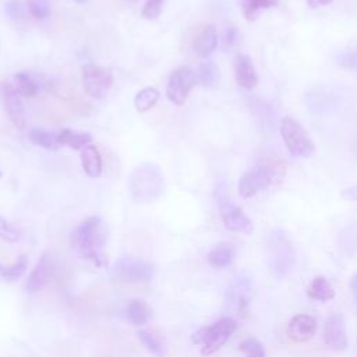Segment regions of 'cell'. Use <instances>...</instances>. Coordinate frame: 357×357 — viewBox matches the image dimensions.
I'll use <instances>...</instances> for the list:
<instances>
[{
	"label": "cell",
	"mask_w": 357,
	"mask_h": 357,
	"mask_svg": "<svg viewBox=\"0 0 357 357\" xmlns=\"http://www.w3.org/2000/svg\"><path fill=\"white\" fill-rule=\"evenodd\" d=\"M70 244L78 257L91 261L98 268L103 266L106 231L102 219L99 216H89L81 222L71 231Z\"/></svg>",
	"instance_id": "6da1fadb"
},
{
	"label": "cell",
	"mask_w": 357,
	"mask_h": 357,
	"mask_svg": "<svg viewBox=\"0 0 357 357\" xmlns=\"http://www.w3.org/2000/svg\"><path fill=\"white\" fill-rule=\"evenodd\" d=\"M165 190V178L160 167L153 162H144L132 169L128 177V192L137 204L156 201Z\"/></svg>",
	"instance_id": "7a4b0ae2"
},
{
	"label": "cell",
	"mask_w": 357,
	"mask_h": 357,
	"mask_svg": "<svg viewBox=\"0 0 357 357\" xmlns=\"http://www.w3.org/2000/svg\"><path fill=\"white\" fill-rule=\"evenodd\" d=\"M284 172L280 162L258 163L241 174L238 180V194L244 198H250L268 188L275 180L280 178Z\"/></svg>",
	"instance_id": "3957f363"
},
{
	"label": "cell",
	"mask_w": 357,
	"mask_h": 357,
	"mask_svg": "<svg viewBox=\"0 0 357 357\" xmlns=\"http://www.w3.org/2000/svg\"><path fill=\"white\" fill-rule=\"evenodd\" d=\"M236 329V321L231 317H225L209 326L199 328L192 333L191 342L201 346L202 356H211L229 340Z\"/></svg>",
	"instance_id": "277c9868"
},
{
	"label": "cell",
	"mask_w": 357,
	"mask_h": 357,
	"mask_svg": "<svg viewBox=\"0 0 357 357\" xmlns=\"http://www.w3.org/2000/svg\"><path fill=\"white\" fill-rule=\"evenodd\" d=\"M268 264L276 276L282 278L294 265V250L282 230H273L268 238Z\"/></svg>",
	"instance_id": "5b68a950"
},
{
	"label": "cell",
	"mask_w": 357,
	"mask_h": 357,
	"mask_svg": "<svg viewBox=\"0 0 357 357\" xmlns=\"http://www.w3.org/2000/svg\"><path fill=\"white\" fill-rule=\"evenodd\" d=\"M279 131L287 151L294 158H308L312 155L315 145L310 138L308 132L296 119L290 116L283 117L280 120Z\"/></svg>",
	"instance_id": "8992f818"
},
{
	"label": "cell",
	"mask_w": 357,
	"mask_h": 357,
	"mask_svg": "<svg viewBox=\"0 0 357 357\" xmlns=\"http://www.w3.org/2000/svg\"><path fill=\"white\" fill-rule=\"evenodd\" d=\"M113 73L109 67L88 63L82 67V84L85 92L93 99H103L113 86Z\"/></svg>",
	"instance_id": "52a82bcc"
},
{
	"label": "cell",
	"mask_w": 357,
	"mask_h": 357,
	"mask_svg": "<svg viewBox=\"0 0 357 357\" xmlns=\"http://www.w3.org/2000/svg\"><path fill=\"white\" fill-rule=\"evenodd\" d=\"M197 82H198V75L192 68L180 67L174 70L170 74L166 84L167 99L177 106L184 105L191 89L195 86Z\"/></svg>",
	"instance_id": "ba28073f"
},
{
	"label": "cell",
	"mask_w": 357,
	"mask_h": 357,
	"mask_svg": "<svg viewBox=\"0 0 357 357\" xmlns=\"http://www.w3.org/2000/svg\"><path fill=\"white\" fill-rule=\"evenodd\" d=\"M114 273L124 280L146 282L153 276V265L142 259L124 257L116 262Z\"/></svg>",
	"instance_id": "9c48e42d"
},
{
	"label": "cell",
	"mask_w": 357,
	"mask_h": 357,
	"mask_svg": "<svg viewBox=\"0 0 357 357\" xmlns=\"http://www.w3.org/2000/svg\"><path fill=\"white\" fill-rule=\"evenodd\" d=\"M219 212L223 220V225L227 230L236 233H251L252 231V222L250 218L243 212L240 206L227 201L219 199Z\"/></svg>",
	"instance_id": "30bf717a"
},
{
	"label": "cell",
	"mask_w": 357,
	"mask_h": 357,
	"mask_svg": "<svg viewBox=\"0 0 357 357\" xmlns=\"http://www.w3.org/2000/svg\"><path fill=\"white\" fill-rule=\"evenodd\" d=\"M0 99L3 107L11 120V123L17 128L25 127V117H24V105L21 100V95L15 89V86L10 82L0 84Z\"/></svg>",
	"instance_id": "8fae6325"
},
{
	"label": "cell",
	"mask_w": 357,
	"mask_h": 357,
	"mask_svg": "<svg viewBox=\"0 0 357 357\" xmlns=\"http://www.w3.org/2000/svg\"><path fill=\"white\" fill-rule=\"evenodd\" d=\"M324 340L335 351H343L347 347V335L344 331V318L340 312L332 314L324 328Z\"/></svg>",
	"instance_id": "7c38bea8"
},
{
	"label": "cell",
	"mask_w": 357,
	"mask_h": 357,
	"mask_svg": "<svg viewBox=\"0 0 357 357\" xmlns=\"http://www.w3.org/2000/svg\"><path fill=\"white\" fill-rule=\"evenodd\" d=\"M315 332H317V321L307 314H296L287 324L289 337L298 343L311 340Z\"/></svg>",
	"instance_id": "4fadbf2b"
},
{
	"label": "cell",
	"mask_w": 357,
	"mask_h": 357,
	"mask_svg": "<svg viewBox=\"0 0 357 357\" xmlns=\"http://www.w3.org/2000/svg\"><path fill=\"white\" fill-rule=\"evenodd\" d=\"M234 77L236 82L245 91H251L255 88L258 82L257 71L251 59L247 54H237L234 60Z\"/></svg>",
	"instance_id": "5bb4252c"
},
{
	"label": "cell",
	"mask_w": 357,
	"mask_h": 357,
	"mask_svg": "<svg viewBox=\"0 0 357 357\" xmlns=\"http://www.w3.org/2000/svg\"><path fill=\"white\" fill-rule=\"evenodd\" d=\"M218 46V31L215 25H205L194 39V52L199 57H209Z\"/></svg>",
	"instance_id": "9a60e30c"
},
{
	"label": "cell",
	"mask_w": 357,
	"mask_h": 357,
	"mask_svg": "<svg viewBox=\"0 0 357 357\" xmlns=\"http://www.w3.org/2000/svg\"><path fill=\"white\" fill-rule=\"evenodd\" d=\"M49 272H50V258L47 254H43L36 262L32 272L29 273L25 283V289L32 293L40 290L49 279Z\"/></svg>",
	"instance_id": "2e32d148"
},
{
	"label": "cell",
	"mask_w": 357,
	"mask_h": 357,
	"mask_svg": "<svg viewBox=\"0 0 357 357\" xmlns=\"http://www.w3.org/2000/svg\"><path fill=\"white\" fill-rule=\"evenodd\" d=\"M250 109L257 119V123L259 124L261 130L264 131H273L275 127V114L269 103L261 100V99H251Z\"/></svg>",
	"instance_id": "e0dca14e"
},
{
	"label": "cell",
	"mask_w": 357,
	"mask_h": 357,
	"mask_svg": "<svg viewBox=\"0 0 357 357\" xmlns=\"http://www.w3.org/2000/svg\"><path fill=\"white\" fill-rule=\"evenodd\" d=\"M81 165L86 176L99 177L102 173V158L95 145H86L81 149Z\"/></svg>",
	"instance_id": "ac0fdd59"
},
{
	"label": "cell",
	"mask_w": 357,
	"mask_h": 357,
	"mask_svg": "<svg viewBox=\"0 0 357 357\" xmlns=\"http://www.w3.org/2000/svg\"><path fill=\"white\" fill-rule=\"evenodd\" d=\"M236 257V248L230 243L216 244L208 254V262L213 268H226L229 266Z\"/></svg>",
	"instance_id": "d6986e66"
},
{
	"label": "cell",
	"mask_w": 357,
	"mask_h": 357,
	"mask_svg": "<svg viewBox=\"0 0 357 357\" xmlns=\"http://www.w3.org/2000/svg\"><path fill=\"white\" fill-rule=\"evenodd\" d=\"M57 141H59L60 146H68L74 151H81L82 148H85L86 145L91 144L92 137L88 132L63 128L61 131L57 132Z\"/></svg>",
	"instance_id": "ffe728a7"
},
{
	"label": "cell",
	"mask_w": 357,
	"mask_h": 357,
	"mask_svg": "<svg viewBox=\"0 0 357 357\" xmlns=\"http://www.w3.org/2000/svg\"><path fill=\"white\" fill-rule=\"evenodd\" d=\"M251 298V283L247 278H237L231 289V303L238 314H243L247 310V305Z\"/></svg>",
	"instance_id": "44dd1931"
},
{
	"label": "cell",
	"mask_w": 357,
	"mask_h": 357,
	"mask_svg": "<svg viewBox=\"0 0 357 357\" xmlns=\"http://www.w3.org/2000/svg\"><path fill=\"white\" fill-rule=\"evenodd\" d=\"M307 296L317 301H328L335 297V290L324 276H315L307 287Z\"/></svg>",
	"instance_id": "7402d4cb"
},
{
	"label": "cell",
	"mask_w": 357,
	"mask_h": 357,
	"mask_svg": "<svg viewBox=\"0 0 357 357\" xmlns=\"http://www.w3.org/2000/svg\"><path fill=\"white\" fill-rule=\"evenodd\" d=\"M29 141L33 145H38L49 151H57L60 148L57 141V134L45 128H32L29 131Z\"/></svg>",
	"instance_id": "603a6c76"
},
{
	"label": "cell",
	"mask_w": 357,
	"mask_h": 357,
	"mask_svg": "<svg viewBox=\"0 0 357 357\" xmlns=\"http://www.w3.org/2000/svg\"><path fill=\"white\" fill-rule=\"evenodd\" d=\"M127 318L135 326L144 325L151 318V310L145 301L131 300L127 307Z\"/></svg>",
	"instance_id": "cb8c5ba5"
},
{
	"label": "cell",
	"mask_w": 357,
	"mask_h": 357,
	"mask_svg": "<svg viewBox=\"0 0 357 357\" xmlns=\"http://www.w3.org/2000/svg\"><path fill=\"white\" fill-rule=\"evenodd\" d=\"M158 100H159V91L153 86H146L135 95L134 106H135L137 112L145 113L149 109H152Z\"/></svg>",
	"instance_id": "d4e9b609"
},
{
	"label": "cell",
	"mask_w": 357,
	"mask_h": 357,
	"mask_svg": "<svg viewBox=\"0 0 357 357\" xmlns=\"http://www.w3.org/2000/svg\"><path fill=\"white\" fill-rule=\"evenodd\" d=\"M26 268H28V258L25 255H20L17 261L11 265L0 264V278L6 282H15L25 273Z\"/></svg>",
	"instance_id": "484cf974"
},
{
	"label": "cell",
	"mask_w": 357,
	"mask_h": 357,
	"mask_svg": "<svg viewBox=\"0 0 357 357\" xmlns=\"http://www.w3.org/2000/svg\"><path fill=\"white\" fill-rule=\"evenodd\" d=\"M14 81H15L14 86H15V89L18 91V93L21 96L33 98L38 93V91H39V86H38L36 81L26 71L17 73L14 75Z\"/></svg>",
	"instance_id": "4316f807"
},
{
	"label": "cell",
	"mask_w": 357,
	"mask_h": 357,
	"mask_svg": "<svg viewBox=\"0 0 357 357\" xmlns=\"http://www.w3.org/2000/svg\"><path fill=\"white\" fill-rule=\"evenodd\" d=\"M137 335H138V339L142 342V344L146 347V350L149 353H152L156 357H165L166 346L159 336H156L155 333H152L149 331H138Z\"/></svg>",
	"instance_id": "83f0119b"
},
{
	"label": "cell",
	"mask_w": 357,
	"mask_h": 357,
	"mask_svg": "<svg viewBox=\"0 0 357 357\" xmlns=\"http://www.w3.org/2000/svg\"><path fill=\"white\" fill-rule=\"evenodd\" d=\"M278 3L279 0H240L243 15L247 20H254L259 10L275 7Z\"/></svg>",
	"instance_id": "f1b7e54d"
},
{
	"label": "cell",
	"mask_w": 357,
	"mask_h": 357,
	"mask_svg": "<svg viewBox=\"0 0 357 357\" xmlns=\"http://www.w3.org/2000/svg\"><path fill=\"white\" fill-rule=\"evenodd\" d=\"M197 75L198 82H201L204 86H213L219 79V68L212 60H206L199 66Z\"/></svg>",
	"instance_id": "f546056e"
},
{
	"label": "cell",
	"mask_w": 357,
	"mask_h": 357,
	"mask_svg": "<svg viewBox=\"0 0 357 357\" xmlns=\"http://www.w3.org/2000/svg\"><path fill=\"white\" fill-rule=\"evenodd\" d=\"M335 63L349 71H357V49H344L339 50L335 57Z\"/></svg>",
	"instance_id": "4dcf8cb0"
},
{
	"label": "cell",
	"mask_w": 357,
	"mask_h": 357,
	"mask_svg": "<svg viewBox=\"0 0 357 357\" xmlns=\"http://www.w3.org/2000/svg\"><path fill=\"white\" fill-rule=\"evenodd\" d=\"M240 351L245 354V357H265V350L264 346L259 340L255 337H247L244 339L240 346Z\"/></svg>",
	"instance_id": "1f68e13d"
},
{
	"label": "cell",
	"mask_w": 357,
	"mask_h": 357,
	"mask_svg": "<svg viewBox=\"0 0 357 357\" xmlns=\"http://www.w3.org/2000/svg\"><path fill=\"white\" fill-rule=\"evenodd\" d=\"M26 7L31 15L43 20L50 14V4L47 0H26Z\"/></svg>",
	"instance_id": "d6a6232c"
},
{
	"label": "cell",
	"mask_w": 357,
	"mask_h": 357,
	"mask_svg": "<svg viewBox=\"0 0 357 357\" xmlns=\"http://www.w3.org/2000/svg\"><path fill=\"white\" fill-rule=\"evenodd\" d=\"M163 4L165 0H146L141 10V17L145 20L158 18L163 10Z\"/></svg>",
	"instance_id": "836d02e7"
},
{
	"label": "cell",
	"mask_w": 357,
	"mask_h": 357,
	"mask_svg": "<svg viewBox=\"0 0 357 357\" xmlns=\"http://www.w3.org/2000/svg\"><path fill=\"white\" fill-rule=\"evenodd\" d=\"M0 238L7 243H15L20 238V231L8 223L1 215H0Z\"/></svg>",
	"instance_id": "e575fe53"
},
{
	"label": "cell",
	"mask_w": 357,
	"mask_h": 357,
	"mask_svg": "<svg viewBox=\"0 0 357 357\" xmlns=\"http://www.w3.org/2000/svg\"><path fill=\"white\" fill-rule=\"evenodd\" d=\"M4 11L6 14L10 17V18H21L24 15V7L20 1L17 0H11L6 4L4 7Z\"/></svg>",
	"instance_id": "d590c367"
},
{
	"label": "cell",
	"mask_w": 357,
	"mask_h": 357,
	"mask_svg": "<svg viewBox=\"0 0 357 357\" xmlns=\"http://www.w3.org/2000/svg\"><path fill=\"white\" fill-rule=\"evenodd\" d=\"M237 40V29L236 26H227L225 29V33H223V42L226 46H233Z\"/></svg>",
	"instance_id": "8d00e7d4"
},
{
	"label": "cell",
	"mask_w": 357,
	"mask_h": 357,
	"mask_svg": "<svg viewBox=\"0 0 357 357\" xmlns=\"http://www.w3.org/2000/svg\"><path fill=\"white\" fill-rule=\"evenodd\" d=\"M342 198L346 201H357V185L342 191Z\"/></svg>",
	"instance_id": "74e56055"
},
{
	"label": "cell",
	"mask_w": 357,
	"mask_h": 357,
	"mask_svg": "<svg viewBox=\"0 0 357 357\" xmlns=\"http://www.w3.org/2000/svg\"><path fill=\"white\" fill-rule=\"evenodd\" d=\"M350 289H351V293H353V297L356 301V307H357V273H354L350 279Z\"/></svg>",
	"instance_id": "f35d334b"
},
{
	"label": "cell",
	"mask_w": 357,
	"mask_h": 357,
	"mask_svg": "<svg viewBox=\"0 0 357 357\" xmlns=\"http://www.w3.org/2000/svg\"><path fill=\"white\" fill-rule=\"evenodd\" d=\"M310 8H318L319 6H325L328 3H331V0H305Z\"/></svg>",
	"instance_id": "ab89813d"
},
{
	"label": "cell",
	"mask_w": 357,
	"mask_h": 357,
	"mask_svg": "<svg viewBox=\"0 0 357 357\" xmlns=\"http://www.w3.org/2000/svg\"><path fill=\"white\" fill-rule=\"evenodd\" d=\"M75 3H78V4H84V3H86L88 0H74Z\"/></svg>",
	"instance_id": "60d3db41"
},
{
	"label": "cell",
	"mask_w": 357,
	"mask_h": 357,
	"mask_svg": "<svg viewBox=\"0 0 357 357\" xmlns=\"http://www.w3.org/2000/svg\"><path fill=\"white\" fill-rule=\"evenodd\" d=\"M126 1H127V3H137L138 0H126Z\"/></svg>",
	"instance_id": "b9f144b4"
},
{
	"label": "cell",
	"mask_w": 357,
	"mask_h": 357,
	"mask_svg": "<svg viewBox=\"0 0 357 357\" xmlns=\"http://www.w3.org/2000/svg\"><path fill=\"white\" fill-rule=\"evenodd\" d=\"M0 177H1V172H0Z\"/></svg>",
	"instance_id": "7bdbcfd3"
}]
</instances>
